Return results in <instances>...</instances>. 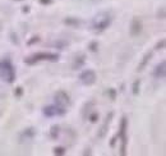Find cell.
I'll use <instances>...</instances> for the list:
<instances>
[{
  "mask_svg": "<svg viewBox=\"0 0 166 156\" xmlns=\"http://www.w3.org/2000/svg\"><path fill=\"white\" fill-rule=\"evenodd\" d=\"M15 78H17V73L12 60L9 58L0 59V81L12 85L15 81Z\"/></svg>",
  "mask_w": 166,
  "mask_h": 156,
  "instance_id": "6da1fadb",
  "label": "cell"
},
{
  "mask_svg": "<svg viewBox=\"0 0 166 156\" xmlns=\"http://www.w3.org/2000/svg\"><path fill=\"white\" fill-rule=\"evenodd\" d=\"M111 22H112L111 14L107 13V12H101L97 16L93 17V19H92V28L95 29L96 32H102V31H105L106 28L110 27Z\"/></svg>",
  "mask_w": 166,
  "mask_h": 156,
  "instance_id": "7a4b0ae2",
  "label": "cell"
},
{
  "mask_svg": "<svg viewBox=\"0 0 166 156\" xmlns=\"http://www.w3.org/2000/svg\"><path fill=\"white\" fill-rule=\"evenodd\" d=\"M59 54L55 53H47V51H40V53H36L33 55H31L28 58L24 59V63L28 65H33L38 61H58L59 60Z\"/></svg>",
  "mask_w": 166,
  "mask_h": 156,
  "instance_id": "3957f363",
  "label": "cell"
},
{
  "mask_svg": "<svg viewBox=\"0 0 166 156\" xmlns=\"http://www.w3.org/2000/svg\"><path fill=\"white\" fill-rule=\"evenodd\" d=\"M127 129H128V119H127V117H123L121 122H120V126H119V133L116 136L121 141V147H120V155L121 156H124L127 154V145H128Z\"/></svg>",
  "mask_w": 166,
  "mask_h": 156,
  "instance_id": "277c9868",
  "label": "cell"
},
{
  "mask_svg": "<svg viewBox=\"0 0 166 156\" xmlns=\"http://www.w3.org/2000/svg\"><path fill=\"white\" fill-rule=\"evenodd\" d=\"M44 115L47 118H54V117H63L67 114V108L60 106L58 104H54V105H47L42 109Z\"/></svg>",
  "mask_w": 166,
  "mask_h": 156,
  "instance_id": "5b68a950",
  "label": "cell"
},
{
  "mask_svg": "<svg viewBox=\"0 0 166 156\" xmlns=\"http://www.w3.org/2000/svg\"><path fill=\"white\" fill-rule=\"evenodd\" d=\"M79 81L85 86H92V85H95L97 81V74L93 69H86L79 74Z\"/></svg>",
  "mask_w": 166,
  "mask_h": 156,
  "instance_id": "8992f818",
  "label": "cell"
},
{
  "mask_svg": "<svg viewBox=\"0 0 166 156\" xmlns=\"http://www.w3.org/2000/svg\"><path fill=\"white\" fill-rule=\"evenodd\" d=\"M142 28H143V23H142V20H141L138 17H134V18L132 19L130 28H129L130 35H132L133 37L139 36V35H141V32H142Z\"/></svg>",
  "mask_w": 166,
  "mask_h": 156,
  "instance_id": "52a82bcc",
  "label": "cell"
},
{
  "mask_svg": "<svg viewBox=\"0 0 166 156\" xmlns=\"http://www.w3.org/2000/svg\"><path fill=\"white\" fill-rule=\"evenodd\" d=\"M54 99H55V104H58V105H60V106L67 108L69 105V96H68V93L65 91H63V90L58 91L55 93Z\"/></svg>",
  "mask_w": 166,
  "mask_h": 156,
  "instance_id": "ba28073f",
  "label": "cell"
},
{
  "mask_svg": "<svg viewBox=\"0 0 166 156\" xmlns=\"http://www.w3.org/2000/svg\"><path fill=\"white\" fill-rule=\"evenodd\" d=\"M166 76V61L162 60L161 63H159L156 65V68H155L153 70V77L156 79H164Z\"/></svg>",
  "mask_w": 166,
  "mask_h": 156,
  "instance_id": "9c48e42d",
  "label": "cell"
},
{
  "mask_svg": "<svg viewBox=\"0 0 166 156\" xmlns=\"http://www.w3.org/2000/svg\"><path fill=\"white\" fill-rule=\"evenodd\" d=\"M112 117H114V113L111 111L109 115L106 117V119H105V123H103V126H102V128L100 129L101 132L98 133V137L100 138H103L105 137V134H106V132H107V128H109V124H110V122H111V119H112Z\"/></svg>",
  "mask_w": 166,
  "mask_h": 156,
  "instance_id": "30bf717a",
  "label": "cell"
},
{
  "mask_svg": "<svg viewBox=\"0 0 166 156\" xmlns=\"http://www.w3.org/2000/svg\"><path fill=\"white\" fill-rule=\"evenodd\" d=\"M35 136H36V131H35V128L31 127L20 133V140H32Z\"/></svg>",
  "mask_w": 166,
  "mask_h": 156,
  "instance_id": "8fae6325",
  "label": "cell"
},
{
  "mask_svg": "<svg viewBox=\"0 0 166 156\" xmlns=\"http://www.w3.org/2000/svg\"><path fill=\"white\" fill-rule=\"evenodd\" d=\"M85 63H86V55L85 54H82L79 58H77L76 60H74V64H73V69H81L83 65H85Z\"/></svg>",
  "mask_w": 166,
  "mask_h": 156,
  "instance_id": "7c38bea8",
  "label": "cell"
},
{
  "mask_svg": "<svg viewBox=\"0 0 166 156\" xmlns=\"http://www.w3.org/2000/svg\"><path fill=\"white\" fill-rule=\"evenodd\" d=\"M151 58H152V53H147L146 55H144V56H143V60H142V63L138 65V69H137V70L141 72V70H143L144 68H146V65L148 64V61H150Z\"/></svg>",
  "mask_w": 166,
  "mask_h": 156,
  "instance_id": "4fadbf2b",
  "label": "cell"
},
{
  "mask_svg": "<svg viewBox=\"0 0 166 156\" xmlns=\"http://www.w3.org/2000/svg\"><path fill=\"white\" fill-rule=\"evenodd\" d=\"M50 137L53 138V140H58L59 137V134H60V127L58 126V124H55V126H53L50 128Z\"/></svg>",
  "mask_w": 166,
  "mask_h": 156,
  "instance_id": "5bb4252c",
  "label": "cell"
},
{
  "mask_svg": "<svg viewBox=\"0 0 166 156\" xmlns=\"http://www.w3.org/2000/svg\"><path fill=\"white\" fill-rule=\"evenodd\" d=\"M64 23L70 26V27H78L79 26V19L78 18H73V17H69V18L64 19Z\"/></svg>",
  "mask_w": 166,
  "mask_h": 156,
  "instance_id": "9a60e30c",
  "label": "cell"
},
{
  "mask_svg": "<svg viewBox=\"0 0 166 156\" xmlns=\"http://www.w3.org/2000/svg\"><path fill=\"white\" fill-rule=\"evenodd\" d=\"M139 88H141V81L139 79L134 81V83H133V95L137 96L139 93Z\"/></svg>",
  "mask_w": 166,
  "mask_h": 156,
  "instance_id": "2e32d148",
  "label": "cell"
},
{
  "mask_svg": "<svg viewBox=\"0 0 166 156\" xmlns=\"http://www.w3.org/2000/svg\"><path fill=\"white\" fill-rule=\"evenodd\" d=\"M88 49L92 51V53H96V51L98 50V42L97 41H92V42H90V45H88Z\"/></svg>",
  "mask_w": 166,
  "mask_h": 156,
  "instance_id": "e0dca14e",
  "label": "cell"
},
{
  "mask_svg": "<svg viewBox=\"0 0 166 156\" xmlns=\"http://www.w3.org/2000/svg\"><path fill=\"white\" fill-rule=\"evenodd\" d=\"M88 120L91 122V123H96L97 120H98V113H92V114H90L88 115Z\"/></svg>",
  "mask_w": 166,
  "mask_h": 156,
  "instance_id": "ac0fdd59",
  "label": "cell"
},
{
  "mask_svg": "<svg viewBox=\"0 0 166 156\" xmlns=\"http://www.w3.org/2000/svg\"><path fill=\"white\" fill-rule=\"evenodd\" d=\"M54 154L59 155V156H63V155H65V149L64 147H54Z\"/></svg>",
  "mask_w": 166,
  "mask_h": 156,
  "instance_id": "d6986e66",
  "label": "cell"
},
{
  "mask_svg": "<svg viewBox=\"0 0 166 156\" xmlns=\"http://www.w3.org/2000/svg\"><path fill=\"white\" fill-rule=\"evenodd\" d=\"M107 95L110 96L111 100H115V97H116V90H115V88H110V90L107 91Z\"/></svg>",
  "mask_w": 166,
  "mask_h": 156,
  "instance_id": "ffe728a7",
  "label": "cell"
},
{
  "mask_svg": "<svg viewBox=\"0 0 166 156\" xmlns=\"http://www.w3.org/2000/svg\"><path fill=\"white\" fill-rule=\"evenodd\" d=\"M165 47V40L162 38L161 41H159V42L156 44V46H155V50H161Z\"/></svg>",
  "mask_w": 166,
  "mask_h": 156,
  "instance_id": "44dd1931",
  "label": "cell"
},
{
  "mask_svg": "<svg viewBox=\"0 0 166 156\" xmlns=\"http://www.w3.org/2000/svg\"><path fill=\"white\" fill-rule=\"evenodd\" d=\"M14 95H15L17 97H22V95H23V88H22V87H17V88L14 90Z\"/></svg>",
  "mask_w": 166,
  "mask_h": 156,
  "instance_id": "7402d4cb",
  "label": "cell"
},
{
  "mask_svg": "<svg viewBox=\"0 0 166 156\" xmlns=\"http://www.w3.org/2000/svg\"><path fill=\"white\" fill-rule=\"evenodd\" d=\"M38 41H40V37H38V36H33L31 40H28V42H27V44L31 46V45H33V44H37Z\"/></svg>",
  "mask_w": 166,
  "mask_h": 156,
  "instance_id": "603a6c76",
  "label": "cell"
},
{
  "mask_svg": "<svg viewBox=\"0 0 166 156\" xmlns=\"http://www.w3.org/2000/svg\"><path fill=\"white\" fill-rule=\"evenodd\" d=\"M40 4H42V5H50V4H53V0H38Z\"/></svg>",
  "mask_w": 166,
  "mask_h": 156,
  "instance_id": "cb8c5ba5",
  "label": "cell"
},
{
  "mask_svg": "<svg viewBox=\"0 0 166 156\" xmlns=\"http://www.w3.org/2000/svg\"><path fill=\"white\" fill-rule=\"evenodd\" d=\"M115 142H116V136L111 140V142H110V146H111V147H114V146H115Z\"/></svg>",
  "mask_w": 166,
  "mask_h": 156,
  "instance_id": "d4e9b609",
  "label": "cell"
},
{
  "mask_svg": "<svg viewBox=\"0 0 166 156\" xmlns=\"http://www.w3.org/2000/svg\"><path fill=\"white\" fill-rule=\"evenodd\" d=\"M22 10H23V13H29V10H31V9H29V7L27 5V7H23Z\"/></svg>",
  "mask_w": 166,
  "mask_h": 156,
  "instance_id": "484cf974",
  "label": "cell"
},
{
  "mask_svg": "<svg viewBox=\"0 0 166 156\" xmlns=\"http://www.w3.org/2000/svg\"><path fill=\"white\" fill-rule=\"evenodd\" d=\"M18 2H22V0H18Z\"/></svg>",
  "mask_w": 166,
  "mask_h": 156,
  "instance_id": "4316f807",
  "label": "cell"
}]
</instances>
